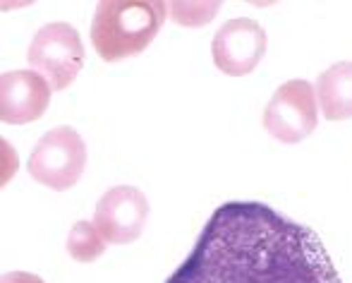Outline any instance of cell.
<instances>
[{
	"mask_svg": "<svg viewBox=\"0 0 352 283\" xmlns=\"http://www.w3.org/2000/svg\"><path fill=\"white\" fill-rule=\"evenodd\" d=\"M51 84L38 72H5L0 77V118L10 125L38 120L51 103Z\"/></svg>",
	"mask_w": 352,
	"mask_h": 283,
	"instance_id": "obj_8",
	"label": "cell"
},
{
	"mask_svg": "<svg viewBox=\"0 0 352 283\" xmlns=\"http://www.w3.org/2000/svg\"><path fill=\"white\" fill-rule=\"evenodd\" d=\"M166 283H343L309 226L261 202H228Z\"/></svg>",
	"mask_w": 352,
	"mask_h": 283,
	"instance_id": "obj_1",
	"label": "cell"
},
{
	"mask_svg": "<svg viewBox=\"0 0 352 283\" xmlns=\"http://www.w3.org/2000/svg\"><path fill=\"white\" fill-rule=\"evenodd\" d=\"M32 67L51 84L53 92H63L77 79L84 65V43L79 32L67 22H51L34 36L27 53Z\"/></svg>",
	"mask_w": 352,
	"mask_h": 283,
	"instance_id": "obj_3",
	"label": "cell"
},
{
	"mask_svg": "<svg viewBox=\"0 0 352 283\" xmlns=\"http://www.w3.org/2000/svg\"><path fill=\"white\" fill-rule=\"evenodd\" d=\"M161 0H103L91 22V43L106 63L140 56L166 22Z\"/></svg>",
	"mask_w": 352,
	"mask_h": 283,
	"instance_id": "obj_2",
	"label": "cell"
},
{
	"mask_svg": "<svg viewBox=\"0 0 352 283\" xmlns=\"http://www.w3.org/2000/svg\"><path fill=\"white\" fill-rule=\"evenodd\" d=\"M0 283H43L38 276L34 274H27V271H10V274H5Z\"/></svg>",
	"mask_w": 352,
	"mask_h": 283,
	"instance_id": "obj_11",
	"label": "cell"
},
{
	"mask_svg": "<svg viewBox=\"0 0 352 283\" xmlns=\"http://www.w3.org/2000/svg\"><path fill=\"white\" fill-rule=\"evenodd\" d=\"M316 98L326 120H348L352 118V63H336L321 72L316 82Z\"/></svg>",
	"mask_w": 352,
	"mask_h": 283,
	"instance_id": "obj_9",
	"label": "cell"
},
{
	"mask_svg": "<svg viewBox=\"0 0 352 283\" xmlns=\"http://www.w3.org/2000/svg\"><path fill=\"white\" fill-rule=\"evenodd\" d=\"M87 166V144L72 127H56L36 142L29 156V176L56 192L70 190Z\"/></svg>",
	"mask_w": 352,
	"mask_h": 283,
	"instance_id": "obj_4",
	"label": "cell"
},
{
	"mask_svg": "<svg viewBox=\"0 0 352 283\" xmlns=\"http://www.w3.org/2000/svg\"><path fill=\"white\" fill-rule=\"evenodd\" d=\"M319 123L316 89L307 79L280 84L264 111V127L283 144H297L311 135Z\"/></svg>",
	"mask_w": 352,
	"mask_h": 283,
	"instance_id": "obj_5",
	"label": "cell"
},
{
	"mask_svg": "<svg viewBox=\"0 0 352 283\" xmlns=\"http://www.w3.org/2000/svg\"><path fill=\"white\" fill-rule=\"evenodd\" d=\"M213 63L223 74L245 77L261 63L266 53V32L256 19L237 17L216 32L211 43Z\"/></svg>",
	"mask_w": 352,
	"mask_h": 283,
	"instance_id": "obj_6",
	"label": "cell"
},
{
	"mask_svg": "<svg viewBox=\"0 0 352 283\" xmlns=\"http://www.w3.org/2000/svg\"><path fill=\"white\" fill-rule=\"evenodd\" d=\"M106 250V238L98 233L96 223L94 221H77L72 226L70 235H67V252L72 260L77 262H89L98 260Z\"/></svg>",
	"mask_w": 352,
	"mask_h": 283,
	"instance_id": "obj_10",
	"label": "cell"
},
{
	"mask_svg": "<svg viewBox=\"0 0 352 283\" xmlns=\"http://www.w3.org/2000/svg\"><path fill=\"white\" fill-rule=\"evenodd\" d=\"M148 216V202L142 190L132 185L111 187L98 200L94 223L111 245H127L142 235Z\"/></svg>",
	"mask_w": 352,
	"mask_h": 283,
	"instance_id": "obj_7",
	"label": "cell"
}]
</instances>
